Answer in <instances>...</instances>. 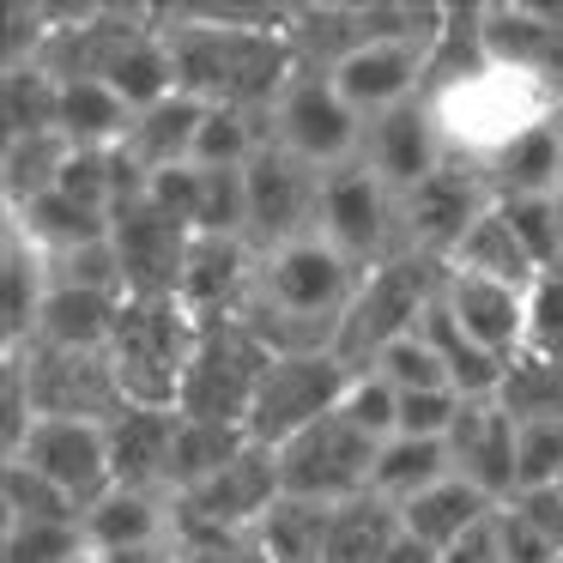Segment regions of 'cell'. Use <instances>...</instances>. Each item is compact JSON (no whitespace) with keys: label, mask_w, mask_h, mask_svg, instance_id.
I'll return each mask as SVG.
<instances>
[{"label":"cell","mask_w":563,"mask_h":563,"mask_svg":"<svg viewBox=\"0 0 563 563\" xmlns=\"http://www.w3.org/2000/svg\"><path fill=\"white\" fill-rule=\"evenodd\" d=\"M176 91L207 110L267 115L297 79L291 7H158Z\"/></svg>","instance_id":"cell-1"},{"label":"cell","mask_w":563,"mask_h":563,"mask_svg":"<svg viewBox=\"0 0 563 563\" xmlns=\"http://www.w3.org/2000/svg\"><path fill=\"white\" fill-rule=\"evenodd\" d=\"M357 285H364V267H352L321 236H303V243H285L255 261V285H249L236 321L273 357L340 352V328H345V309H352Z\"/></svg>","instance_id":"cell-2"},{"label":"cell","mask_w":563,"mask_h":563,"mask_svg":"<svg viewBox=\"0 0 563 563\" xmlns=\"http://www.w3.org/2000/svg\"><path fill=\"white\" fill-rule=\"evenodd\" d=\"M430 115H437V134L449 146L454 164H473L485 170L497 152H509L521 134H533L539 122L563 115V91L545 86V79L521 74V67L503 62H478L473 74L442 79V86L424 91Z\"/></svg>","instance_id":"cell-3"},{"label":"cell","mask_w":563,"mask_h":563,"mask_svg":"<svg viewBox=\"0 0 563 563\" xmlns=\"http://www.w3.org/2000/svg\"><path fill=\"white\" fill-rule=\"evenodd\" d=\"M195 345H200V321L176 297H128L122 321L110 333V369L122 382V400L176 412Z\"/></svg>","instance_id":"cell-4"},{"label":"cell","mask_w":563,"mask_h":563,"mask_svg":"<svg viewBox=\"0 0 563 563\" xmlns=\"http://www.w3.org/2000/svg\"><path fill=\"white\" fill-rule=\"evenodd\" d=\"M442 279H449V267L418 255V249H400V255H388L382 267H369L364 285H357V297H352V309H345L340 352L352 357L357 369H369L394 340L424 328L430 303L442 297Z\"/></svg>","instance_id":"cell-5"},{"label":"cell","mask_w":563,"mask_h":563,"mask_svg":"<svg viewBox=\"0 0 563 563\" xmlns=\"http://www.w3.org/2000/svg\"><path fill=\"white\" fill-rule=\"evenodd\" d=\"M357 364L345 352H291L273 357L267 376L249 406V437L261 449H285L291 437H303L309 424H321L328 412H340V400L352 394Z\"/></svg>","instance_id":"cell-6"},{"label":"cell","mask_w":563,"mask_h":563,"mask_svg":"<svg viewBox=\"0 0 563 563\" xmlns=\"http://www.w3.org/2000/svg\"><path fill=\"white\" fill-rule=\"evenodd\" d=\"M267 364H273V352L236 316L200 321V345H195V364H188L176 412L219 418V424H249V406H255V388L267 376Z\"/></svg>","instance_id":"cell-7"},{"label":"cell","mask_w":563,"mask_h":563,"mask_svg":"<svg viewBox=\"0 0 563 563\" xmlns=\"http://www.w3.org/2000/svg\"><path fill=\"white\" fill-rule=\"evenodd\" d=\"M321 243H333L352 267H382L400 255V195L364 158L321 170Z\"/></svg>","instance_id":"cell-8"},{"label":"cell","mask_w":563,"mask_h":563,"mask_svg":"<svg viewBox=\"0 0 563 563\" xmlns=\"http://www.w3.org/2000/svg\"><path fill=\"white\" fill-rule=\"evenodd\" d=\"M376 437L352 424L345 412H328L321 424H309L303 437H291L279 454V485L285 497H303V503H352L369 490V473H376Z\"/></svg>","instance_id":"cell-9"},{"label":"cell","mask_w":563,"mask_h":563,"mask_svg":"<svg viewBox=\"0 0 563 563\" xmlns=\"http://www.w3.org/2000/svg\"><path fill=\"white\" fill-rule=\"evenodd\" d=\"M267 134L273 146H285L316 170H340V164L364 158V115L340 98L328 74H297L267 110Z\"/></svg>","instance_id":"cell-10"},{"label":"cell","mask_w":563,"mask_h":563,"mask_svg":"<svg viewBox=\"0 0 563 563\" xmlns=\"http://www.w3.org/2000/svg\"><path fill=\"white\" fill-rule=\"evenodd\" d=\"M249 183V243L255 255H273L285 243H303L321 231V170L291 158L285 146H261L243 170Z\"/></svg>","instance_id":"cell-11"},{"label":"cell","mask_w":563,"mask_h":563,"mask_svg":"<svg viewBox=\"0 0 563 563\" xmlns=\"http://www.w3.org/2000/svg\"><path fill=\"white\" fill-rule=\"evenodd\" d=\"M25 357L31 406L37 418H86V424H110L115 412H128L122 382L110 369V352H62V345H7Z\"/></svg>","instance_id":"cell-12"},{"label":"cell","mask_w":563,"mask_h":563,"mask_svg":"<svg viewBox=\"0 0 563 563\" xmlns=\"http://www.w3.org/2000/svg\"><path fill=\"white\" fill-rule=\"evenodd\" d=\"M490 207H497V195H490L485 170L449 158L430 183H418L412 195H400V249H418V255L449 267L454 249L466 243V231H473Z\"/></svg>","instance_id":"cell-13"},{"label":"cell","mask_w":563,"mask_h":563,"mask_svg":"<svg viewBox=\"0 0 563 563\" xmlns=\"http://www.w3.org/2000/svg\"><path fill=\"white\" fill-rule=\"evenodd\" d=\"M188 243H195V231L152 207L146 188L128 195L122 207L110 212V249H115V267H122L128 297H176Z\"/></svg>","instance_id":"cell-14"},{"label":"cell","mask_w":563,"mask_h":563,"mask_svg":"<svg viewBox=\"0 0 563 563\" xmlns=\"http://www.w3.org/2000/svg\"><path fill=\"white\" fill-rule=\"evenodd\" d=\"M285 497L279 485V454L249 442L224 473H212L207 485L176 497V521L188 527H212V533H255L267 521V509Z\"/></svg>","instance_id":"cell-15"},{"label":"cell","mask_w":563,"mask_h":563,"mask_svg":"<svg viewBox=\"0 0 563 563\" xmlns=\"http://www.w3.org/2000/svg\"><path fill=\"white\" fill-rule=\"evenodd\" d=\"M13 461L37 466L49 485H62L67 497L79 503V515L91 509L98 497L115 490L110 473V424H86V418H37L25 437V449Z\"/></svg>","instance_id":"cell-16"},{"label":"cell","mask_w":563,"mask_h":563,"mask_svg":"<svg viewBox=\"0 0 563 563\" xmlns=\"http://www.w3.org/2000/svg\"><path fill=\"white\" fill-rule=\"evenodd\" d=\"M430 49L437 43H412V37H369L364 49H352L340 67H333V86L340 98L352 103L357 115H388L400 103L424 98V79H430Z\"/></svg>","instance_id":"cell-17"},{"label":"cell","mask_w":563,"mask_h":563,"mask_svg":"<svg viewBox=\"0 0 563 563\" xmlns=\"http://www.w3.org/2000/svg\"><path fill=\"white\" fill-rule=\"evenodd\" d=\"M364 164L394 188V195H412L418 183H430V176L449 164V146H442V134H437L430 103L412 98L388 115H369L364 122Z\"/></svg>","instance_id":"cell-18"},{"label":"cell","mask_w":563,"mask_h":563,"mask_svg":"<svg viewBox=\"0 0 563 563\" xmlns=\"http://www.w3.org/2000/svg\"><path fill=\"white\" fill-rule=\"evenodd\" d=\"M442 442H449L454 478H466L473 490H485L490 503L515 497V418L503 412L497 394H490V400H466Z\"/></svg>","instance_id":"cell-19"},{"label":"cell","mask_w":563,"mask_h":563,"mask_svg":"<svg viewBox=\"0 0 563 563\" xmlns=\"http://www.w3.org/2000/svg\"><path fill=\"white\" fill-rule=\"evenodd\" d=\"M255 243L249 236H195L176 279V303L195 321H224L243 309L249 285H255Z\"/></svg>","instance_id":"cell-20"},{"label":"cell","mask_w":563,"mask_h":563,"mask_svg":"<svg viewBox=\"0 0 563 563\" xmlns=\"http://www.w3.org/2000/svg\"><path fill=\"white\" fill-rule=\"evenodd\" d=\"M442 309L461 321V333H473L490 357L509 364L521 352V333H527V291L515 285H497V279H478V273H461L449 267L442 279Z\"/></svg>","instance_id":"cell-21"},{"label":"cell","mask_w":563,"mask_h":563,"mask_svg":"<svg viewBox=\"0 0 563 563\" xmlns=\"http://www.w3.org/2000/svg\"><path fill=\"white\" fill-rule=\"evenodd\" d=\"M55 291V267L13 219L0 224V352L37 340L43 303Z\"/></svg>","instance_id":"cell-22"},{"label":"cell","mask_w":563,"mask_h":563,"mask_svg":"<svg viewBox=\"0 0 563 563\" xmlns=\"http://www.w3.org/2000/svg\"><path fill=\"white\" fill-rule=\"evenodd\" d=\"M176 418L183 412H158V406H128L110 418V473L122 490H164L170 497Z\"/></svg>","instance_id":"cell-23"},{"label":"cell","mask_w":563,"mask_h":563,"mask_svg":"<svg viewBox=\"0 0 563 563\" xmlns=\"http://www.w3.org/2000/svg\"><path fill=\"white\" fill-rule=\"evenodd\" d=\"M86 545L91 551H134V545H164L176 533V497L164 490H122L98 497L86 509Z\"/></svg>","instance_id":"cell-24"},{"label":"cell","mask_w":563,"mask_h":563,"mask_svg":"<svg viewBox=\"0 0 563 563\" xmlns=\"http://www.w3.org/2000/svg\"><path fill=\"white\" fill-rule=\"evenodd\" d=\"M200 122H207V103L195 98H164L152 103V110L134 115V128H128V140L115 152H122L128 164H134L140 176H158V170H176V164H195V140H200Z\"/></svg>","instance_id":"cell-25"},{"label":"cell","mask_w":563,"mask_h":563,"mask_svg":"<svg viewBox=\"0 0 563 563\" xmlns=\"http://www.w3.org/2000/svg\"><path fill=\"white\" fill-rule=\"evenodd\" d=\"M122 291H98V285H67L55 279L49 303H43L37 340L62 345V352H110V333L122 321Z\"/></svg>","instance_id":"cell-26"},{"label":"cell","mask_w":563,"mask_h":563,"mask_svg":"<svg viewBox=\"0 0 563 563\" xmlns=\"http://www.w3.org/2000/svg\"><path fill=\"white\" fill-rule=\"evenodd\" d=\"M485 183L497 200H533V195H551L558 200L563 188V115L539 122L533 134H521L509 152L485 164Z\"/></svg>","instance_id":"cell-27"},{"label":"cell","mask_w":563,"mask_h":563,"mask_svg":"<svg viewBox=\"0 0 563 563\" xmlns=\"http://www.w3.org/2000/svg\"><path fill=\"white\" fill-rule=\"evenodd\" d=\"M490 509H497V503H490L485 490H473L466 478L449 473L430 490H418L412 503H400V527L412 539H424V545L449 551V545H461L466 533H478V527L490 521Z\"/></svg>","instance_id":"cell-28"},{"label":"cell","mask_w":563,"mask_h":563,"mask_svg":"<svg viewBox=\"0 0 563 563\" xmlns=\"http://www.w3.org/2000/svg\"><path fill=\"white\" fill-rule=\"evenodd\" d=\"M7 219H13L49 261H67L91 243H110V212H91V207H79V200L55 195V188L43 200H31V207H7Z\"/></svg>","instance_id":"cell-29"},{"label":"cell","mask_w":563,"mask_h":563,"mask_svg":"<svg viewBox=\"0 0 563 563\" xmlns=\"http://www.w3.org/2000/svg\"><path fill=\"white\" fill-rule=\"evenodd\" d=\"M430 340V352L442 357V369H449V388L461 394V400H490V394L503 388V357H490L485 345L473 340V333H461V321L442 309V297L430 303V316H424V328H418Z\"/></svg>","instance_id":"cell-30"},{"label":"cell","mask_w":563,"mask_h":563,"mask_svg":"<svg viewBox=\"0 0 563 563\" xmlns=\"http://www.w3.org/2000/svg\"><path fill=\"white\" fill-rule=\"evenodd\" d=\"M249 424H219V418H176V442H170V497L207 485L212 473L236 461L249 449Z\"/></svg>","instance_id":"cell-31"},{"label":"cell","mask_w":563,"mask_h":563,"mask_svg":"<svg viewBox=\"0 0 563 563\" xmlns=\"http://www.w3.org/2000/svg\"><path fill=\"white\" fill-rule=\"evenodd\" d=\"M394 539H400V509L376 490L352 503H333V527H328V563H388Z\"/></svg>","instance_id":"cell-32"},{"label":"cell","mask_w":563,"mask_h":563,"mask_svg":"<svg viewBox=\"0 0 563 563\" xmlns=\"http://www.w3.org/2000/svg\"><path fill=\"white\" fill-rule=\"evenodd\" d=\"M328 527H333L328 503L279 497L267 509V521L255 527V551L261 563H328Z\"/></svg>","instance_id":"cell-33"},{"label":"cell","mask_w":563,"mask_h":563,"mask_svg":"<svg viewBox=\"0 0 563 563\" xmlns=\"http://www.w3.org/2000/svg\"><path fill=\"white\" fill-rule=\"evenodd\" d=\"M134 128V110L103 79H62V140L91 152H115Z\"/></svg>","instance_id":"cell-34"},{"label":"cell","mask_w":563,"mask_h":563,"mask_svg":"<svg viewBox=\"0 0 563 563\" xmlns=\"http://www.w3.org/2000/svg\"><path fill=\"white\" fill-rule=\"evenodd\" d=\"M454 466H449V442L442 437H388L376 449V473H369V490L376 497H388L394 509L400 503H412L418 490H430L437 478H449Z\"/></svg>","instance_id":"cell-35"},{"label":"cell","mask_w":563,"mask_h":563,"mask_svg":"<svg viewBox=\"0 0 563 563\" xmlns=\"http://www.w3.org/2000/svg\"><path fill=\"white\" fill-rule=\"evenodd\" d=\"M449 267H461V273H478V279H497V285H515V291H527V285L539 279V267H533V255L521 249V236L509 231V219H503V207H490L485 219L466 231V243L454 249V261Z\"/></svg>","instance_id":"cell-36"},{"label":"cell","mask_w":563,"mask_h":563,"mask_svg":"<svg viewBox=\"0 0 563 563\" xmlns=\"http://www.w3.org/2000/svg\"><path fill=\"white\" fill-rule=\"evenodd\" d=\"M0 122H7V140L62 134V79L49 67H7L0 74Z\"/></svg>","instance_id":"cell-37"},{"label":"cell","mask_w":563,"mask_h":563,"mask_svg":"<svg viewBox=\"0 0 563 563\" xmlns=\"http://www.w3.org/2000/svg\"><path fill=\"white\" fill-rule=\"evenodd\" d=\"M67 140L62 134H25V140H7L0 146V188H7V207H31L43 200L55 183H62V164H67Z\"/></svg>","instance_id":"cell-38"},{"label":"cell","mask_w":563,"mask_h":563,"mask_svg":"<svg viewBox=\"0 0 563 563\" xmlns=\"http://www.w3.org/2000/svg\"><path fill=\"white\" fill-rule=\"evenodd\" d=\"M267 140H273L267 115H255V110H207L200 140H195V164L200 170H249Z\"/></svg>","instance_id":"cell-39"},{"label":"cell","mask_w":563,"mask_h":563,"mask_svg":"<svg viewBox=\"0 0 563 563\" xmlns=\"http://www.w3.org/2000/svg\"><path fill=\"white\" fill-rule=\"evenodd\" d=\"M497 400H503V412H509L515 424H527V418H563V364L558 357L515 352L509 369H503Z\"/></svg>","instance_id":"cell-40"},{"label":"cell","mask_w":563,"mask_h":563,"mask_svg":"<svg viewBox=\"0 0 563 563\" xmlns=\"http://www.w3.org/2000/svg\"><path fill=\"white\" fill-rule=\"evenodd\" d=\"M0 521H86L79 503L25 461H0Z\"/></svg>","instance_id":"cell-41"},{"label":"cell","mask_w":563,"mask_h":563,"mask_svg":"<svg viewBox=\"0 0 563 563\" xmlns=\"http://www.w3.org/2000/svg\"><path fill=\"white\" fill-rule=\"evenodd\" d=\"M91 558L79 521H0V563H79Z\"/></svg>","instance_id":"cell-42"},{"label":"cell","mask_w":563,"mask_h":563,"mask_svg":"<svg viewBox=\"0 0 563 563\" xmlns=\"http://www.w3.org/2000/svg\"><path fill=\"white\" fill-rule=\"evenodd\" d=\"M563 478V418L515 424V490H545Z\"/></svg>","instance_id":"cell-43"},{"label":"cell","mask_w":563,"mask_h":563,"mask_svg":"<svg viewBox=\"0 0 563 563\" xmlns=\"http://www.w3.org/2000/svg\"><path fill=\"white\" fill-rule=\"evenodd\" d=\"M521 352L558 357V364H563V267L539 273V279L527 285V333H521Z\"/></svg>","instance_id":"cell-44"},{"label":"cell","mask_w":563,"mask_h":563,"mask_svg":"<svg viewBox=\"0 0 563 563\" xmlns=\"http://www.w3.org/2000/svg\"><path fill=\"white\" fill-rule=\"evenodd\" d=\"M340 412L352 418L364 437L388 442L394 430H400V388H394L388 376H376V369H357V382H352V394L340 400Z\"/></svg>","instance_id":"cell-45"},{"label":"cell","mask_w":563,"mask_h":563,"mask_svg":"<svg viewBox=\"0 0 563 563\" xmlns=\"http://www.w3.org/2000/svg\"><path fill=\"white\" fill-rule=\"evenodd\" d=\"M31 424H37V406H31V382H25V357L0 352V461H13L25 449Z\"/></svg>","instance_id":"cell-46"},{"label":"cell","mask_w":563,"mask_h":563,"mask_svg":"<svg viewBox=\"0 0 563 563\" xmlns=\"http://www.w3.org/2000/svg\"><path fill=\"white\" fill-rule=\"evenodd\" d=\"M376 376H388L400 394H418V388H449V369H442V357L430 352L424 333H406V340H394L388 352L376 357Z\"/></svg>","instance_id":"cell-47"},{"label":"cell","mask_w":563,"mask_h":563,"mask_svg":"<svg viewBox=\"0 0 563 563\" xmlns=\"http://www.w3.org/2000/svg\"><path fill=\"white\" fill-rule=\"evenodd\" d=\"M146 200L158 212H170L176 224H188V231H195V224H200V200H207V176H200V164L158 170V176H146Z\"/></svg>","instance_id":"cell-48"},{"label":"cell","mask_w":563,"mask_h":563,"mask_svg":"<svg viewBox=\"0 0 563 563\" xmlns=\"http://www.w3.org/2000/svg\"><path fill=\"white\" fill-rule=\"evenodd\" d=\"M490 545H497V563H558V551L539 539V527L527 521L515 503H497V509H490Z\"/></svg>","instance_id":"cell-49"},{"label":"cell","mask_w":563,"mask_h":563,"mask_svg":"<svg viewBox=\"0 0 563 563\" xmlns=\"http://www.w3.org/2000/svg\"><path fill=\"white\" fill-rule=\"evenodd\" d=\"M461 394L454 388H418V394H400V430L406 437H449V424L461 418ZM394 430V437H400Z\"/></svg>","instance_id":"cell-50"},{"label":"cell","mask_w":563,"mask_h":563,"mask_svg":"<svg viewBox=\"0 0 563 563\" xmlns=\"http://www.w3.org/2000/svg\"><path fill=\"white\" fill-rule=\"evenodd\" d=\"M515 509L527 515V521L539 527V539H545L551 551H558V563H563V485H545V490H515Z\"/></svg>","instance_id":"cell-51"},{"label":"cell","mask_w":563,"mask_h":563,"mask_svg":"<svg viewBox=\"0 0 563 563\" xmlns=\"http://www.w3.org/2000/svg\"><path fill=\"white\" fill-rule=\"evenodd\" d=\"M388 563H442V551H437V545H424V539H412V533L400 527V539H394Z\"/></svg>","instance_id":"cell-52"},{"label":"cell","mask_w":563,"mask_h":563,"mask_svg":"<svg viewBox=\"0 0 563 563\" xmlns=\"http://www.w3.org/2000/svg\"><path fill=\"white\" fill-rule=\"evenodd\" d=\"M558 212H563V188H558Z\"/></svg>","instance_id":"cell-53"},{"label":"cell","mask_w":563,"mask_h":563,"mask_svg":"<svg viewBox=\"0 0 563 563\" xmlns=\"http://www.w3.org/2000/svg\"><path fill=\"white\" fill-rule=\"evenodd\" d=\"M79 563H98V558H79Z\"/></svg>","instance_id":"cell-54"},{"label":"cell","mask_w":563,"mask_h":563,"mask_svg":"<svg viewBox=\"0 0 563 563\" xmlns=\"http://www.w3.org/2000/svg\"><path fill=\"white\" fill-rule=\"evenodd\" d=\"M558 485H563V478H558Z\"/></svg>","instance_id":"cell-55"}]
</instances>
